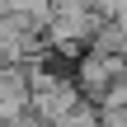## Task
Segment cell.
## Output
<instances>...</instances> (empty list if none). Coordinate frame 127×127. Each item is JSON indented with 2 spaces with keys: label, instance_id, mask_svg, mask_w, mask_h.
<instances>
[{
  "label": "cell",
  "instance_id": "obj_1",
  "mask_svg": "<svg viewBox=\"0 0 127 127\" xmlns=\"http://www.w3.org/2000/svg\"><path fill=\"white\" fill-rule=\"evenodd\" d=\"M127 71V61L118 57V52H99V47H85L80 57H75V85H80V94L85 99H104V90L118 80Z\"/></svg>",
  "mask_w": 127,
  "mask_h": 127
},
{
  "label": "cell",
  "instance_id": "obj_2",
  "mask_svg": "<svg viewBox=\"0 0 127 127\" xmlns=\"http://www.w3.org/2000/svg\"><path fill=\"white\" fill-rule=\"evenodd\" d=\"M99 123L104 127H127V108H99Z\"/></svg>",
  "mask_w": 127,
  "mask_h": 127
},
{
  "label": "cell",
  "instance_id": "obj_3",
  "mask_svg": "<svg viewBox=\"0 0 127 127\" xmlns=\"http://www.w3.org/2000/svg\"><path fill=\"white\" fill-rule=\"evenodd\" d=\"M0 61H5V57H0Z\"/></svg>",
  "mask_w": 127,
  "mask_h": 127
}]
</instances>
